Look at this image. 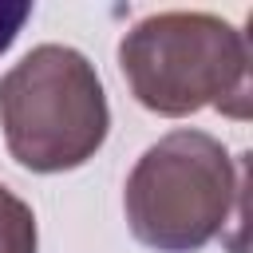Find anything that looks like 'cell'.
<instances>
[{
	"instance_id": "6da1fadb",
	"label": "cell",
	"mask_w": 253,
	"mask_h": 253,
	"mask_svg": "<svg viewBox=\"0 0 253 253\" xmlns=\"http://www.w3.org/2000/svg\"><path fill=\"white\" fill-rule=\"evenodd\" d=\"M119 67L130 95L162 119H186L202 107L249 119V43L245 32L213 12H158L138 20L119 40Z\"/></svg>"
},
{
	"instance_id": "7a4b0ae2",
	"label": "cell",
	"mask_w": 253,
	"mask_h": 253,
	"mask_svg": "<svg viewBox=\"0 0 253 253\" xmlns=\"http://www.w3.org/2000/svg\"><path fill=\"white\" fill-rule=\"evenodd\" d=\"M245 158L206 130H170L134 162L123 210L138 245L154 253H198L225 225H241Z\"/></svg>"
},
{
	"instance_id": "3957f363",
	"label": "cell",
	"mask_w": 253,
	"mask_h": 253,
	"mask_svg": "<svg viewBox=\"0 0 253 253\" xmlns=\"http://www.w3.org/2000/svg\"><path fill=\"white\" fill-rule=\"evenodd\" d=\"M0 130L32 174H63L95 158L111 107L95 63L67 43H40L0 75Z\"/></svg>"
},
{
	"instance_id": "277c9868",
	"label": "cell",
	"mask_w": 253,
	"mask_h": 253,
	"mask_svg": "<svg viewBox=\"0 0 253 253\" xmlns=\"http://www.w3.org/2000/svg\"><path fill=\"white\" fill-rule=\"evenodd\" d=\"M36 245L40 233H36L32 206L0 182V253H36Z\"/></svg>"
},
{
	"instance_id": "5b68a950",
	"label": "cell",
	"mask_w": 253,
	"mask_h": 253,
	"mask_svg": "<svg viewBox=\"0 0 253 253\" xmlns=\"http://www.w3.org/2000/svg\"><path fill=\"white\" fill-rule=\"evenodd\" d=\"M28 20H32V4L28 0H0V55L16 43V36L24 32Z\"/></svg>"
}]
</instances>
